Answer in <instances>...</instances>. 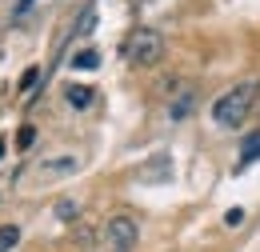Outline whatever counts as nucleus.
Listing matches in <instances>:
<instances>
[{
    "mask_svg": "<svg viewBox=\"0 0 260 252\" xmlns=\"http://www.w3.org/2000/svg\"><path fill=\"white\" fill-rule=\"evenodd\" d=\"M32 140H36V128H28V124H24L20 132H16V148H28Z\"/></svg>",
    "mask_w": 260,
    "mask_h": 252,
    "instance_id": "8",
    "label": "nucleus"
},
{
    "mask_svg": "<svg viewBox=\"0 0 260 252\" xmlns=\"http://www.w3.org/2000/svg\"><path fill=\"white\" fill-rule=\"evenodd\" d=\"M136 236H140V228H136V220H132V216H112V220L104 224V240H108V248L132 252Z\"/></svg>",
    "mask_w": 260,
    "mask_h": 252,
    "instance_id": "3",
    "label": "nucleus"
},
{
    "mask_svg": "<svg viewBox=\"0 0 260 252\" xmlns=\"http://www.w3.org/2000/svg\"><path fill=\"white\" fill-rule=\"evenodd\" d=\"M224 224H228V228H240V224H244V208H228Z\"/></svg>",
    "mask_w": 260,
    "mask_h": 252,
    "instance_id": "9",
    "label": "nucleus"
},
{
    "mask_svg": "<svg viewBox=\"0 0 260 252\" xmlns=\"http://www.w3.org/2000/svg\"><path fill=\"white\" fill-rule=\"evenodd\" d=\"M124 60L136 64V68H152V64L164 60V36L156 28H136L124 40Z\"/></svg>",
    "mask_w": 260,
    "mask_h": 252,
    "instance_id": "2",
    "label": "nucleus"
},
{
    "mask_svg": "<svg viewBox=\"0 0 260 252\" xmlns=\"http://www.w3.org/2000/svg\"><path fill=\"white\" fill-rule=\"evenodd\" d=\"M256 160H260V128L244 136V144H240V164H236V172H240V168H248V164H256Z\"/></svg>",
    "mask_w": 260,
    "mask_h": 252,
    "instance_id": "4",
    "label": "nucleus"
},
{
    "mask_svg": "<svg viewBox=\"0 0 260 252\" xmlns=\"http://www.w3.org/2000/svg\"><path fill=\"white\" fill-rule=\"evenodd\" d=\"M4 148H8V144H4V136H0V160H4Z\"/></svg>",
    "mask_w": 260,
    "mask_h": 252,
    "instance_id": "11",
    "label": "nucleus"
},
{
    "mask_svg": "<svg viewBox=\"0 0 260 252\" xmlns=\"http://www.w3.org/2000/svg\"><path fill=\"white\" fill-rule=\"evenodd\" d=\"M92 92H96V88H88V84H68L64 88V96H68L72 108H88V104H92Z\"/></svg>",
    "mask_w": 260,
    "mask_h": 252,
    "instance_id": "5",
    "label": "nucleus"
},
{
    "mask_svg": "<svg viewBox=\"0 0 260 252\" xmlns=\"http://www.w3.org/2000/svg\"><path fill=\"white\" fill-rule=\"evenodd\" d=\"M36 76H40V72H36V68H28V72H24V76H20V88H24V92H28V88H32V84H36Z\"/></svg>",
    "mask_w": 260,
    "mask_h": 252,
    "instance_id": "10",
    "label": "nucleus"
},
{
    "mask_svg": "<svg viewBox=\"0 0 260 252\" xmlns=\"http://www.w3.org/2000/svg\"><path fill=\"white\" fill-rule=\"evenodd\" d=\"M260 96V84L256 80H244V84H236V88H228L216 104H212V120L220 128H236L248 120V112H252V104H256Z\"/></svg>",
    "mask_w": 260,
    "mask_h": 252,
    "instance_id": "1",
    "label": "nucleus"
},
{
    "mask_svg": "<svg viewBox=\"0 0 260 252\" xmlns=\"http://www.w3.org/2000/svg\"><path fill=\"white\" fill-rule=\"evenodd\" d=\"M108 252H120V248H108Z\"/></svg>",
    "mask_w": 260,
    "mask_h": 252,
    "instance_id": "12",
    "label": "nucleus"
},
{
    "mask_svg": "<svg viewBox=\"0 0 260 252\" xmlns=\"http://www.w3.org/2000/svg\"><path fill=\"white\" fill-rule=\"evenodd\" d=\"M96 64H100V56L92 52V48H84V52L72 56V68H96Z\"/></svg>",
    "mask_w": 260,
    "mask_h": 252,
    "instance_id": "7",
    "label": "nucleus"
},
{
    "mask_svg": "<svg viewBox=\"0 0 260 252\" xmlns=\"http://www.w3.org/2000/svg\"><path fill=\"white\" fill-rule=\"evenodd\" d=\"M20 244V228L16 224H0V252H12Z\"/></svg>",
    "mask_w": 260,
    "mask_h": 252,
    "instance_id": "6",
    "label": "nucleus"
}]
</instances>
